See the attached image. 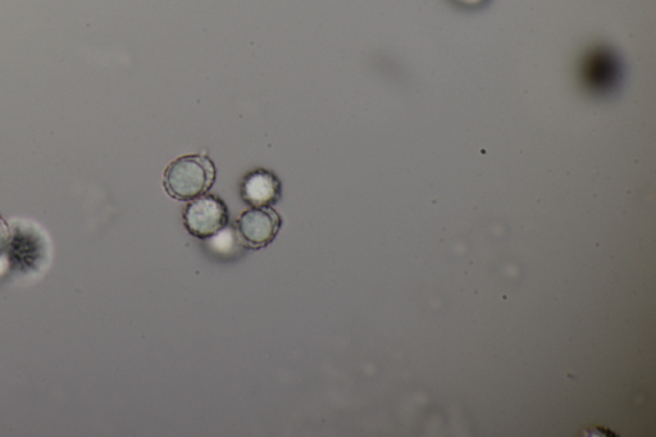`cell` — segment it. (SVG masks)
Wrapping results in <instances>:
<instances>
[{
    "label": "cell",
    "instance_id": "1",
    "mask_svg": "<svg viewBox=\"0 0 656 437\" xmlns=\"http://www.w3.org/2000/svg\"><path fill=\"white\" fill-rule=\"evenodd\" d=\"M216 175V166L211 158L203 154H191L177 158L167 166L163 186L171 198L190 202L211 190Z\"/></svg>",
    "mask_w": 656,
    "mask_h": 437
},
{
    "label": "cell",
    "instance_id": "2",
    "mask_svg": "<svg viewBox=\"0 0 656 437\" xmlns=\"http://www.w3.org/2000/svg\"><path fill=\"white\" fill-rule=\"evenodd\" d=\"M229 208L217 195L204 194L190 200L182 221L189 234L198 239H209L229 225Z\"/></svg>",
    "mask_w": 656,
    "mask_h": 437
},
{
    "label": "cell",
    "instance_id": "3",
    "mask_svg": "<svg viewBox=\"0 0 656 437\" xmlns=\"http://www.w3.org/2000/svg\"><path fill=\"white\" fill-rule=\"evenodd\" d=\"M281 226V216L272 207H252L241 213L235 229L245 248L262 249L276 239Z\"/></svg>",
    "mask_w": 656,
    "mask_h": 437
},
{
    "label": "cell",
    "instance_id": "4",
    "mask_svg": "<svg viewBox=\"0 0 656 437\" xmlns=\"http://www.w3.org/2000/svg\"><path fill=\"white\" fill-rule=\"evenodd\" d=\"M240 193L250 207H272L282 197V184L272 171L257 168L241 181Z\"/></svg>",
    "mask_w": 656,
    "mask_h": 437
},
{
    "label": "cell",
    "instance_id": "5",
    "mask_svg": "<svg viewBox=\"0 0 656 437\" xmlns=\"http://www.w3.org/2000/svg\"><path fill=\"white\" fill-rule=\"evenodd\" d=\"M209 244L214 253L222 254V256H229V254L238 252L240 248H245L236 229H230L229 225L209 238Z\"/></svg>",
    "mask_w": 656,
    "mask_h": 437
}]
</instances>
